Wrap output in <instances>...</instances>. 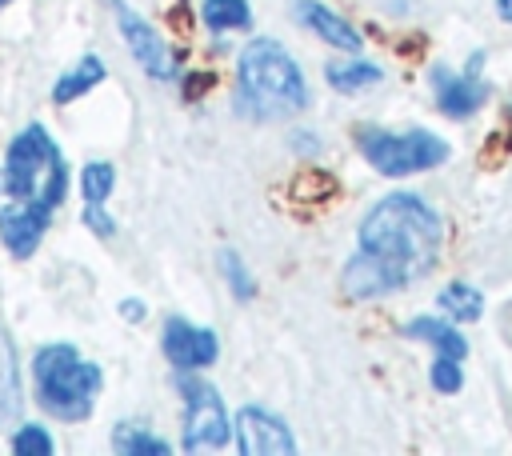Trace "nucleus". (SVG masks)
Segmentation results:
<instances>
[{
	"mask_svg": "<svg viewBox=\"0 0 512 456\" xmlns=\"http://www.w3.org/2000/svg\"><path fill=\"white\" fill-rule=\"evenodd\" d=\"M444 244L440 216L416 192H392L360 220V252L344 264V292L352 300H376L408 280L424 276Z\"/></svg>",
	"mask_w": 512,
	"mask_h": 456,
	"instance_id": "nucleus-1",
	"label": "nucleus"
},
{
	"mask_svg": "<svg viewBox=\"0 0 512 456\" xmlns=\"http://www.w3.org/2000/svg\"><path fill=\"white\" fill-rule=\"evenodd\" d=\"M236 104L256 120H284L308 108V84L296 60L272 40L256 36L236 60Z\"/></svg>",
	"mask_w": 512,
	"mask_h": 456,
	"instance_id": "nucleus-2",
	"label": "nucleus"
},
{
	"mask_svg": "<svg viewBox=\"0 0 512 456\" xmlns=\"http://www.w3.org/2000/svg\"><path fill=\"white\" fill-rule=\"evenodd\" d=\"M32 380H36V400L44 412H52L56 420H88L100 396V368L92 360L80 356L76 344L68 340H52L44 348H36L32 356Z\"/></svg>",
	"mask_w": 512,
	"mask_h": 456,
	"instance_id": "nucleus-3",
	"label": "nucleus"
},
{
	"mask_svg": "<svg viewBox=\"0 0 512 456\" xmlns=\"http://www.w3.org/2000/svg\"><path fill=\"white\" fill-rule=\"evenodd\" d=\"M64 192H68V168H64L56 140L48 136V128L28 124L24 132H16L0 164V196L20 200V204L56 208Z\"/></svg>",
	"mask_w": 512,
	"mask_h": 456,
	"instance_id": "nucleus-4",
	"label": "nucleus"
},
{
	"mask_svg": "<svg viewBox=\"0 0 512 456\" xmlns=\"http://www.w3.org/2000/svg\"><path fill=\"white\" fill-rule=\"evenodd\" d=\"M356 144H360V156L380 176H412V172H428L448 160V144L440 136H432L428 128L392 132V128L368 124L356 132Z\"/></svg>",
	"mask_w": 512,
	"mask_h": 456,
	"instance_id": "nucleus-5",
	"label": "nucleus"
},
{
	"mask_svg": "<svg viewBox=\"0 0 512 456\" xmlns=\"http://www.w3.org/2000/svg\"><path fill=\"white\" fill-rule=\"evenodd\" d=\"M176 388L184 396V452L228 444V416H224L220 392L208 380L188 376V372L176 376Z\"/></svg>",
	"mask_w": 512,
	"mask_h": 456,
	"instance_id": "nucleus-6",
	"label": "nucleus"
},
{
	"mask_svg": "<svg viewBox=\"0 0 512 456\" xmlns=\"http://www.w3.org/2000/svg\"><path fill=\"white\" fill-rule=\"evenodd\" d=\"M480 64H484V52H472V60H468L464 72H452L448 64H432V68H428L436 108H440L448 120H468V116H476V112L488 104L492 88H488V80L480 76Z\"/></svg>",
	"mask_w": 512,
	"mask_h": 456,
	"instance_id": "nucleus-7",
	"label": "nucleus"
},
{
	"mask_svg": "<svg viewBox=\"0 0 512 456\" xmlns=\"http://www.w3.org/2000/svg\"><path fill=\"white\" fill-rule=\"evenodd\" d=\"M108 8L116 12L120 36H124L128 52L136 56V64H140L148 76H156V80H172V76H176V52L164 44V36H160L148 20H140L124 0H108Z\"/></svg>",
	"mask_w": 512,
	"mask_h": 456,
	"instance_id": "nucleus-8",
	"label": "nucleus"
},
{
	"mask_svg": "<svg viewBox=\"0 0 512 456\" xmlns=\"http://www.w3.org/2000/svg\"><path fill=\"white\" fill-rule=\"evenodd\" d=\"M160 348H164V356H168V364H172L176 372L208 368V364H216V356H220L216 332H212V328H196V324H188L184 316H168V320H164Z\"/></svg>",
	"mask_w": 512,
	"mask_h": 456,
	"instance_id": "nucleus-9",
	"label": "nucleus"
},
{
	"mask_svg": "<svg viewBox=\"0 0 512 456\" xmlns=\"http://www.w3.org/2000/svg\"><path fill=\"white\" fill-rule=\"evenodd\" d=\"M236 448L244 456H292L296 452V440H292V428L272 416L268 408H240L236 412Z\"/></svg>",
	"mask_w": 512,
	"mask_h": 456,
	"instance_id": "nucleus-10",
	"label": "nucleus"
},
{
	"mask_svg": "<svg viewBox=\"0 0 512 456\" xmlns=\"http://www.w3.org/2000/svg\"><path fill=\"white\" fill-rule=\"evenodd\" d=\"M48 220H52V208H40V204H20V200H8L0 208V240L4 248L16 256V260H28L44 232H48Z\"/></svg>",
	"mask_w": 512,
	"mask_h": 456,
	"instance_id": "nucleus-11",
	"label": "nucleus"
},
{
	"mask_svg": "<svg viewBox=\"0 0 512 456\" xmlns=\"http://www.w3.org/2000/svg\"><path fill=\"white\" fill-rule=\"evenodd\" d=\"M296 16H300L304 28H312L336 52H360V32L348 20H340L332 8H324L320 0H296Z\"/></svg>",
	"mask_w": 512,
	"mask_h": 456,
	"instance_id": "nucleus-12",
	"label": "nucleus"
},
{
	"mask_svg": "<svg viewBox=\"0 0 512 456\" xmlns=\"http://www.w3.org/2000/svg\"><path fill=\"white\" fill-rule=\"evenodd\" d=\"M404 336H412V340H424V344H432L440 356H456V360H464L468 356V344H464V336L452 328V320H436V316H416V320H408L404 324Z\"/></svg>",
	"mask_w": 512,
	"mask_h": 456,
	"instance_id": "nucleus-13",
	"label": "nucleus"
},
{
	"mask_svg": "<svg viewBox=\"0 0 512 456\" xmlns=\"http://www.w3.org/2000/svg\"><path fill=\"white\" fill-rule=\"evenodd\" d=\"M96 84H104V60H100L96 52H84V56H80V64L56 80V88H52V100H56V104H72L76 96L92 92Z\"/></svg>",
	"mask_w": 512,
	"mask_h": 456,
	"instance_id": "nucleus-14",
	"label": "nucleus"
},
{
	"mask_svg": "<svg viewBox=\"0 0 512 456\" xmlns=\"http://www.w3.org/2000/svg\"><path fill=\"white\" fill-rule=\"evenodd\" d=\"M436 308H440L452 324H472V320H480V312H484V296H480V288H472V284H464V280H452V284L440 288Z\"/></svg>",
	"mask_w": 512,
	"mask_h": 456,
	"instance_id": "nucleus-15",
	"label": "nucleus"
},
{
	"mask_svg": "<svg viewBox=\"0 0 512 456\" xmlns=\"http://www.w3.org/2000/svg\"><path fill=\"white\" fill-rule=\"evenodd\" d=\"M20 364H16V348L8 340V332L0 328V428L20 412Z\"/></svg>",
	"mask_w": 512,
	"mask_h": 456,
	"instance_id": "nucleus-16",
	"label": "nucleus"
},
{
	"mask_svg": "<svg viewBox=\"0 0 512 456\" xmlns=\"http://www.w3.org/2000/svg\"><path fill=\"white\" fill-rule=\"evenodd\" d=\"M324 76H328V84L336 88V92H364V88H372L384 72L376 68V64H368V60H332L328 68H324Z\"/></svg>",
	"mask_w": 512,
	"mask_h": 456,
	"instance_id": "nucleus-17",
	"label": "nucleus"
},
{
	"mask_svg": "<svg viewBox=\"0 0 512 456\" xmlns=\"http://www.w3.org/2000/svg\"><path fill=\"white\" fill-rule=\"evenodd\" d=\"M112 444H116L120 452H128V456H168V452H172L168 440H160L156 432H148L144 424H132V420L116 424Z\"/></svg>",
	"mask_w": 512,
	"mask_h": 456,
	"instance_id": "nucleus-18",
	"label": "nucleus"
},
{
	"mask_svg": "<svg viewBox=\"0 0 512 456\" xmlns=\"http://www.w3.org/2000/svg\"><path fill=\"white\" fill-rule=\"evenodd\" d=\"M200 16L212 32H232V28H248L252 24V8L248 0H204Z\"/></svg>",
	"mask_w": 512,
	"mask_h": 456,
	"instance_id": "nucleus-19",
	"label": "nucleus"
},
{
	"mask_svg": "<svg viewBox=\"0 0 512 456\" xmlns=\"http://www.w3.org/2000/svg\"><path fill=\"white\" fill-rule=\"evenodd\" d=\"M112 184H116V168L108 160H92L80 168V192L88 204H104L112 196Z\"/></svg>",
	"mask_w": 512,
	"mask_h": 456,
	"instance_id": "nucleus-20",
	"label": "nucleus"
},
{
	"mask_svg": "<svg viewBox=\"0 0 512 456\" xmlns=\"http://www.w3.org/2000/svg\"><path fill=\"white\" fill-rule=\"evenodd\" d=\"M220 268H224V280H228V288H232L236 300H252V296H256V284H252V276H248V264H244L232 248L220 252Z\"/></svg>",
	"mask_w": 512,
	"mask_h": 456,
	"instance_id": "nucleus-21",
	"label": "nucleus"
},
{
	"mask_svg": "<svg viewBox=\"0 0 512 456\" xmlns=\"http://www.w3.org/2000/svg\"><path fill=\"white\" fill-rule=\"evenodd\" d=\"M8 448L16 452V456H52V436H48V428H40V424H24V428H16V436L8 440Z\"/></svg>",
	"mask_w": 512,
	"mask_h": 456,
	"instance_id": "nucleus-22",
	"label": "nucleus"
},
{
	"mask_svg": "<svg viewBox=\"0 0 512 456\" xmlns=\"http://www.w3.org/2000/svg\"><path fill=\"white\" fill-rule=\"evenodd\" d=\"M428 380H432V388H436V392H444V396L460 392V388H464V372H460V360H456V356H440V352H436Z\"/></svg>",
	"mask_w": 512,
	"mask_h": 456,
	"instance_id": "nucleus-23",
	"label": "nucleus"
},
{
	"mask_svg": "<svg viewBox=\"0 0 512 456\" xmlns=\"http://www.w3.org/2000/svg\"><path fill=\"white\" fill-rule=\"evenodd\" d=\"M84 224H88L96 236H104V240L116 236V224H112V216L104 212V204H84Z\"/></svg>",
	"mask_w": 512,
	"mask_h": 456,
	"instance_id": "nucleus-24",
	"label": "nucleus"
},
{
	"mask_svg": "<svg viewBox=\"0 0 512 456\" xmlns=\"http://www.w3.org/2000/svg\"><path fill=\"white\" fill-rule=\"evenodd\" d=\"M120 312H124V320H140L148 308H144L140 300H124V304H120Z\"/></svg>",
	"mask_w": 512,
	"mask_h": 456,
	"instance_id": "nucleus-25",
	"label": "nucleus"
},
{
	"mask_svg": "<svg viewBox=\"0 0 512 456\" xmlns=\"http://www.w3.org/2000/svg\"><path fill=\"white\" fill-rule=\"evenodd\" d=\"M496 12H500V20L512 24V0H496Z\"/></svg>",
	"mask_w": 512,
	"mask_h": 456,
	"instance_id": "nucleus-26",
	"label": "nucleus"
},
{
	"mask_svg": "<svg viewBox=\"0 0 512 456\" xmlns=\"http://www.w3.org/2000/svg\"><path fill=\"white\" fill-rule=\"evenodd\" d=\"M4 4H12V0H0V8H4Z\"/></svg>",
	"mask_w": 512,
	"mask_h": 456,
	"instance_id": "nucleus-27",
	"label": "nucleus"
}]
</instances>
